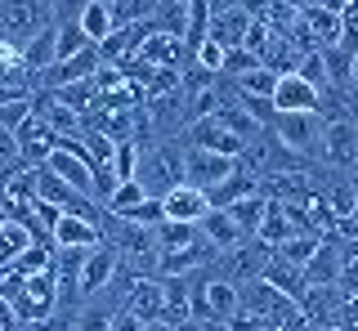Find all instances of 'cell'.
<instances>
[{"mask_svg":"<svg viewBox=\"0 0 358 331\" xmlns=\"http://www.w3.org/2000/svg\"><path fill=\"white\" fill-rule=\"evenodd\" d=\"M134 179L143 184L148 197H166L184 184V139H152L139 143V170Z\"/></svg>","mask_w":358,"mask_h":331,"instance_id":"obj_1","label":"cell"},{"mask_svg":"<svg viewBox=\"0 0 358 331\" xmlns=\"http://www.w3.org/2000/svg\"><path fill=\"white\" fill-rule=\"evenodd\" d=\"M268 130H273L296 157L322 161V135H327V117L322 112H278Z\"/></svg>","mask_w":358,"mask_h":331,"instance_id":"obj_2","label":"cell"},{"mask_svg":"<svg viewBox=\"0 0 358 331\" xmlns=\"http://www.w3.org/2000/svg\"><path fill=\"white\" fill-rule=\"evenodd\" d=\"M18 318L22 323H41V318H54L59 314V273L45 269V273H27L22 278V291H18Z\"/></svg>","mask_w":358,"mask_h":331,"instance_id":"obj_3","label":"cell"},{"mask_svg":"<svg viewBox=\"0 0 358 331\" xmlns=\"http://www.w3.org/2000/svg\"><path fill=\"white\" fill-rule=\"evenodd\" d=\"M238 157H224V152L197 148V143H184V184H197V189H220L229 175H238Z\"/></svg>","mask_w":358,"mask_h":331,"instance_id":"obj_4","label":"cell"},{"mask_svg":"<svg viewBox=\"0 0 358 331\" xmlns=\"http://www.w3.org/2000/svg\"><path fill=\"white\" fill-rule=\"evenodd\" d=\"M268 260H273V247H268L264 237H246L242 247L224 251V256L215 260V273H224V278H233V282H246V278H264Z\"/></svg>","mask_w":358,"mask_h":331,"instance_id":"obj_5","label":"cell"},{"mask_svg":"<svg viewBox=\"0 0 358 331\" xmlns=\"http://www.w3.org/2000/svg\"><path fill=\"white\" fill-rule=\"evenodd\" d=\"M179 139L197 143V148H210V152H224V157H242V148H246V139L229 126V121H224V112L201 117V121H193V126H184V130H179Z\"/></svg>","mask_w":358,"mask_h":331,"instance_id":"obj_6","label":"cell"},{"mask_svg":"<svg viewBox=\"0 0 358 331\" xmlns=\"http://www.w3.org/2000/svg\"><path fill=\"white\" fill-rule=\"evenodd\" d=\"M94 72H103V54H99V45H85V50H76L72 59H59L54 68H45L36 76V90H63V85L85 81V76H94Z\"/></svg>","mask_w":358,"mask_h":331,"instance_id":"obj_7","label":"cell"},{"mask_svg":"<svg viewBox=\"0 0 358 331\" xmlns=\"http://www.w3.org/2000/svg\"><path fill=\"white\" fill-rule=\"evenodd\" d=\"M117 269H121V247H112L108 237L99 242V247H90L85 269H81V295H85V300H90V295H103L108 282L117 278Z\"/></svg>","mask_w":358,"mask_h":331,"instance_id":"obj_8","label":"cell"},{"mask_svg":"<svg viewBox=\"0 0 358 331\" xmlns=\"http://www.w3.org/2000/svg\"><path fill=\"white\" fill-rule=\"evenodd\" d=\"M322 90L313 81H305L300 72H282L278 76V90H273V108L278 112H318Z\"/></svg>","mask_w":358,"mask_h":331,"instance_id":"obj_9","label":"cell"},{"mask_svg":"<svg viewBox=\"0 0 358 331\" xmlns=\"http://www.w3.org/2000/svg\"><path fill=\"white\" fill-rule=\"evenodd\" d=\"M322 161H327V166H358V121L354 117L327 121V135H322Z\"/></svg>","mask_w":358,"mask_h":331,"instance_id":"obj_10","label":"cell"},{"mask_svg":"<svg viewBox=\"0 0 358 331\" xmlns=\"http://www.w3.org/2000/svg\"><path fill=\"white\" fill-rule=\"evenodd\" d=\"M54 148H59V130H54L41 112H31V121L18 130V157L27 166H45Z\"/></svg>","mask_w":358,"mask_h":331,"instance_id":"obj_11","label":"cell"},{"mask_svg":"<svg viewBox=\"0 0 358 331\" xmlns=\"http://www.w3.org/2000/svg\"><path fill=\"white\" fill-rule=\"evenodd\" d=\"M197 233L206 237V247H215L220 256H224V251H233V247H242V242H246V233L238 228V219H233L229 211H224V206H210V211L197 219Z\"/></svg>","mask_w":358,"mask_h":331,"instance_id":"obj_12","label":"cell"},{"mask_svg":"<svg viewBox=\"0 0 358 331\" xmlns=\"http://www.w3.org/2000/svg\"><path fill=\"white\" fill-rule=\"evenodd\" d=\"M166 206V219H179V224H197L201 215L210 211V193L197 189V184H179V189H171L162 197Z\"/></svg>","mask_w":358,"mask_h":331,"instance_id":"obj_13","label":"cell"},{"mask_svg":"<svg viewBox=\"0 0 358 331\" xmlns=\"http://www.w3.org/2000/svg\"><path fill=\"white\" fill-rule=\"evenodd\" d=\"M126 314H134L139 323H152V318H166V291H162V278H152V273H143L139 282L130 286L126 295Z\"/></svg>","mask_w":358,"mask_h":331,"instance_id":"obj_14","label":"cell"},{"mask_svg":"<svg viewBox=\"0 0 358 331\" xmlns=\"http://www.w3.org/2000/svg\"><path fill=\"white\" fill-rule=\"evenodd\" d=\"M54 63H59V23H45L36 36L22 45V68L31 72V85H36V76L45 68H54Z\"/></svg>","mask_w":358,"mask_h":331,"instance_id":"obj_15","label":"cell"},{"mask_svg":"<svg viewBox=\"0 0 358 331\" xmlns=\"http://www.w3.org/2000/svg\"><path fill=\"white\" fill-rule=\"evenodd\" d=\"M50 242H54V247H99V242H103V224L63 211L59 224H54V233H50Z\"/></svg>","mask_w":358,"mask_h":331,"instance_id":"obj_16","label":"cell"},{"mask_svg":"<svg viewBox=\"0 0 358 331\" xmlns=\"http://www.w3.org/2000/svg\"><path fill=\"white\" fill-rule=\"evenodd\" d=\"M36 237L41 233L31 228V219H14V215L0 219V269H14L22 260V251H27Z\"/></svg>","mask_w":358,"mask_h":331,"instance_id":"obj_17","label":"cell"},{"mask_svg":"<svg viewBox=\"0 0 358 331\" xmlns=\"http://www.w3.org/2000/svg\"><path fill=\"white\" fill-rule=\"evenodd\" d=\"M246 31H251V14L238 5V9H229V14L210 18V36L206 41H215L224 50H238V45H246Z\"/></svg>","mask_w":358,"mask_h":331,"instance_id":"obj_18","label":"cell"},{"mask_svg":"<svg viewBox=\"0 0 358 331\" xmlns=\"http://www.w3.org/2000/svg\"><path fill=\"white\" fill-rule=\"evenodd\" d=\"M341 273H345V260H341V247H336V242H322L318 256L305 264L309 286H336V282H341Z\"/></svg>","mask_w":358,"mask_h":331,"instance_id":"obj_19","label":"cell"},{"mask_svg":"<svg viewBox=\"0 0 358 331\" xmlns=\"http://www.w3.org/2000/svg\"><path fill=\"white\" fill-rule=\"evenodd\" d=\"M264 282H273L282 295H291V300H305V291H309V278H305V269H296V264H287L282 256L273 251V260H268V269H264Z\"/></svg>","mask_w":358,"mask_h":331,"instance_id":"obj_20","label":"cell"},{"mask_svg":"<svg viewBox=\"0 0 358 331\" xmlns=\"http://www.w3.org/2000/svg\"><path fill=\"white\" fill-rule=\"evenodd\" d=\"M233 219H238V228L246 237H255L260 233V219H264V211H268V193L260 189V193H246V197H238V202H229L224 206Z\"/></svg>","mask_w":358,"mask_h":331,"instance_id":"obj_21","label":"cell"},{"mask_svg":"<svg viewBox=\"0 0 358 331\" xmlns=\"http://www.w3.org/2000/svg\"><path fill=\"white\" fill-rule=\"evenodd\" d=\"M81 27H85V36L94 41V45H99L103 36H112V31H117V18H112V5H108V0H85Z\"/></svg>","mask_w":358,"mask_h":331,"instance_id":"obj_22","label":"cell"},{"mask_svg":"<svg viewBox=\"0 0 358 331\" xmlns=\"http://www.w3.org/2000/svg\"><path fill=\"white\" fill-rule=\"evenodd\" d=\"M296 233V228H291V215H287V206L278 202V197H268V211H264V219H260V233L255 237H264L268 247H282V242Z\"/></svg>","mask_w":358,"mask_h":331,"instance_id":"obj_23","label":"cell"},{"mask_svg":"<svg viewBox=\"0 0 358 331\" xmlns=\"http://www.w3.org/2000/svg\"><path fill=\"white\" fill-rule=\"evenodd\" d=\"M300 14H305V23L313 31V41H318V50L341 45V14H331V9H300Z\"/></svg>","mask_w":358,"mask_h":331,"instance_id":"obj_24","label":"cell"},{"mask_svg":"<svg viewBox=\"0 0 358 331\" xmlns=\"http://www.w3.org/2000/svg\"><path fill=\"white\" fill-rule=\"evenodd\" d=\"M246 193H260V175H251V170L238 166V175H229L220 189H210V206H229V202H238Z\"/></svg>","mask_w":358,"mask_h":331,"instance_id":"obj_25","label":"cell"},{"mask_svg":"<svg viewBox=\"0 0 358 331\" xmlns=\"http://www.w3.org/2000/svg\"><path fill=\"white\" fill-rule=\"evenodd\" d=\"M318 247H322V237H318V233H291V237L282 242V247H273V251H278V256H282L287 264L305 269V264H309L313 256H318Z\"/></svg>","mask_w":358,"mask_h":331,"instance_id":"obj_26","label":"cell"},{"mask_svg":"<svg viewBox=\"0 0 358 331\" xmlns=\"http://www.w3.org/2000/svg\"><path fill=\"white\" fill-rule=\"evenodd\" d=\"M72 184H67V179H59V175H54L50 170V166H36V197H41V202H54V206H67V202H72Z\"/></svg>","mask_w":358,"mask_h":331,"instance_id":"obj_27","label":"cell"},{"mask_svg":"<svg viewBox=\"0 0 358 331\" xmlns=\"http://www.w3.org/2000/svg\"><path fill=\"white\" fill-rule=\"evenodd\" d=\"M229 81H233V76H229ZM233 85H238V94L273 98V90H278V72H273V68H264V63H260V68H251L246 76H238V81H233Z\"/></svg>","mask_w":358,"mask_h":331,"instance_id":"obj_28","label":"cell"},{"mask_svg":"<svg viewBox=\"0 0 358 331\" xmlns=\"http://www.w3.org/2000/svg\"><path fill=\"white\" fill-rule=\"evenodd\" d=\"M108 5H112V18H117V27H130V23H143V18H152L162 0H108Z\"/></svg>","mask_w":358,"mask_h":331,"instance_id":"obj_29","label":"cell"},{"mask_svg":"<svg viewBox=\"0 0 358 331\" xmlns=\"http://www.w3.org/2000/svg\"><path fill=\"white\" fill-rule=\"evenodd\" d=\"M143 197H148V193H143L139 179H121L117 189H112V197H108V215H126V211H134Z\"/></svg>","mask_w":358,"mask_h":331,"instance_id":"obj_30","label":"cell"},{"mask_svg":"<svg viewBox=\"0 0 358 331\" xmlns=\"http://www.w3.org/2000/svg\"><path fill=\"white\" fill-rule=\"evenodd\" d=\"M260 54L255 50H246V45H238V50H224V68H220V76H233V81H238V76H246L251 68H260Z\"/></svg>","mask_w":358,"mask_h":331,"instance_id":"obj_31","label":"cell"},{"mask_svg":"<svg viewBox=\"0 0 358 331\" xmlns=\"http://www.w3.org/2000/svg\"><path fill=\"white\" fill-rule=\"evenodd\" d=\"M112 170H117V184H121V179H134V170H139V139H117Z\"/></svg>","mask_w":358,"mask_h":331,"instance_id":"obj_32","label":"cell"},{"mask_svg":"<svg viewBox=\"0 0 358 331\" xmlns=\"http://www.w3.org/2000/svg\"><path fill=\"white\" fill-rule=\"evenodd\" d=\"M305 81H313L318 90H327V63H322V50H309L305 59H300V68H296Z\"/></svg>","mask_w":358,"mask_h":331,"instance_id":"obj_33","label":"cell"},{"mask_svg":"<svg viewBox=\"0 0 358 331\" xmlns=\"http://www.w3.org/2000/svg\"><path fill=\"white\" fill-rule=\"evenodd\" d=\"M193 59L201 63V68L220 72V68H224V45H215V41H201V45L193 50Z\"/></svg>","mask_w":358,"mask_h":331,"instance_id":"obj_34","label":"cell"},{"mask_svg":"<svg viewBox=\"0 0 358 331\" xmlns=\"http://www.w3.org/2000/svg\"><path fill=\"white\" fill-rule=\"evenodd\" d=\"M5 161H18V130L0 126V166Z\"/></svg>","mask_w":358,"mask_h":331,"instance_id":"obj_35","label":"cell"},{"mask_svg":"<svg viewBox=\"0 0 358 331\" xmlns=\"http://www.w3.org/2000/svg\"><path fill=\"white\" fill-rule=\"evenodd\" d=\"M336 327L358 331V295H345V304H341V323H336Z\"/></svg>","mask_w":358,"mask_h":331,"instance_id":"obj_36","label":"cell"},{"mask_svg":"<svg viewBox=\"0 0 358 331\" xmlns=\"http://www.w3.org/2000/svg\"><path fill=\"white\" fill-rule=\"evenodd\" d=\"M112 331H143V323L134 314H126V309H117V318H112Z\"/></svg>","mask_w":358,"mask_h":331,"instance_id":"obj_37","label":"cell"},{"mask_svg":"<svg viewBox=\"0 0 358 331\" xmlns=\"http://www.w3.org/2000/svg\"><path fill=\"white\" fill-rule=\"evenodd\" d=\"M268 5H273V0H242V9L251 18H268Z\"/></svg>","mask_w":358,"mask_h":331,"instance_id":"obj_38","label":"cell"},{"mask_svg":"<svg viewBox=\"0 0 358 331\" xmlns=\"http://www.w3.org/2000/svg\"><path fill=\"white\" fill-rule=\"evenodd\" d=\"M206 5H210V14H229V9H238L242 0H206Z\"/></svg>","mask_w":358,"mask_h":331,"instance_id":"obj_39","label":"cell"},{"mask_svg":"<svg viewBox=\"0 0 358 331\" xmlns=\"http://www.w3.org/2000/svg\"><path fill=\"white\" fill-rule=\"evenodd\" d=\"M175 331H206V323H201V318H179Z\"/></svg>","mask_w":358,"mask_h":331,"instance_id":"obj_40","label":"cell"},{"mask_svg":"<svg viewBox=\"0 0 358 331\" xmlns=\"http://www.w3.org/2000/svg\"><path fill=\"white\" fill-rule=\"evenodd\" d=\"M143 331H175L171 318H152V323H143Z\"/></svg>","mask_w":358,"mask_h":331,"instance_id":"obj_41","label":"cell"},{"mask_svg":"<svg viewBox=\"0 0 358 331\" xmlns=\"http://www.w3.org/2000/svg\"><path fill=\"white\" fill-rule=\"evenodd\" d=\"M350 189H354V197H358V170H354V175H350Z\"/></svg>","mask_w":358,"mask_h":331,"instance_id":"obj_42","label":"cell"},{"mask_svg":"<svg viewBox=\"0 0 358 331\" xmlns=\"http://www.w3.org/2000/svg\"><path fill=\"white\" fill-rule=\"evenodd\" d=\"M220 331H229V327H220Z\"/></svg>","mask_w":358,"mask_h":331,"instance_id":"obj_43","label":"cell"},{"mask_svg":"<svg viewBox=\"0 0 358 331\" xmlns=\"http://www.w3.org/2000/svg\"><path fill=\"white\" fill-rule=\"evenodd\" d=\"M354 121H358V112H354Z\"/></svg>","mask_w":358,"mask_h":331,"instance_id":"obj_44","label":"cell"},{"mask_svg":"<svg viewBox=\"0 0 358 331\" xmlns=\"http://www.w3.org/2000/svg\"><path fill=\"white\" fill-rule=\"evenodd\" d=\"M0 219H5V215H0Z\"/></svg>","mask_w":358,"mask_h":331,"instance_id":"obj_45","label":"cell"},{"mask_svg":"<svg viewBox=\"0 0 358 331\" xmlns=\"http://www.w3.org/2000/svg\"><path fill=\"white\" fill-rule=\"evenodd\" d=\"M354 170H358V166H354Z\"/></svg>","mask_w":358,"mask_h":331,"instance_id":"obj_46","label":"cell"}]
</instances>
